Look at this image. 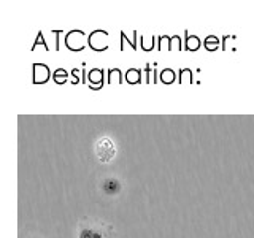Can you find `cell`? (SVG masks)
Instances as JSON below:
<instances>
[{"instance_id":"cell-4","label":"cell","mask_w":254,"mask_h":238,"mask_svg":"<svg viewBox=\"0 0 254 238\" xmlns=\"http://www.w3.org/2000/svg\"><path fill=\"white\" fill-rule=\"evenodd\" d=\"M34 238H35V237H34Z\"/></svg>"},{"instance_id":"cell-1","label":"cell","mask_w":254,"mask_h":238,"mask_svg":"<svg viewBox=\"0 0 254 238\" xmlns=\"http://www.w3.org/2000/svg\"><path fill=\"white\" fill-rule=\"evenodd\" d=\"M113 235V229H111L105 222L100 221H83L78 226V238H111Z\"/></svg>"},{"instance_id":"cell-2","label":"cell","mask_w":254,"mask_h":238,"mask_svg":"<svg viewBox=\"0 0 254 238\" xmlns=\"http://www.w3.org/2000/svg\"><path fill=\"white\" fill-rule=\"evenodd\" d=\"M95 154H97L99 161L107 164V162H111L116 156V146L115 143L111 141L110 138L103 137L100 138L97 143H95Z\"/></svg>"},{"instance_id":"cell-3","label":"cell","mask_w":254,"mask_h":238,"mask_svg":"<svg viewBox=\"0 0 254 238\" xmlns=\"http://www.w3.org/2000/svg\"><path fill=\"white\" fill-rule=\"evenodd\" d=\"M121 181H119L118 178L115 177H107V178H103L102 182H100V189H102V192L108 195V197H115L118 195L119 192H121Z\"/></svg>"}]
</instances>
